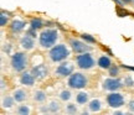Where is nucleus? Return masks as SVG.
<instances>
[{
	"label": "nucleus",
	"mask_w": 134,
	"mask_h": 115,
	"mask_svg": "<svg viewBox=\"0 0 134 115\" xmlns=\"http://www.w3.org/2000/svg\"><path fill=\"white\" fill-rule=\"evenodd\" d=\"M57 38H58V34L56 30L53 29L43 30L41 35H40V45L43 48H50L56 43Z\"/></svg>",
	"instance_id": "1"
},
{
	"label": "nucleus",
	"mask_w": 134,
	"mask_h": 115,
	"mask_svg": "<svg viewBox=\"0 0 134 115\" xmlns=\"http://www.w3.org/2000/svg\"><path fill=\"white\" fill-rule=\"evenodd\" d=\"M68 56H70V51L65 45H57L50 51V58L53 62H61L63 59H66Z\"/></svg>",
	"instance_id": "2"
},
{
	"label": "nucleus",
	"mask_w": 134,
	"mask_h": 115,
	"mask_svg": "<svg viewBox=\"0 0 134 115\" xmlns=\"http://www.w3.org/2000/svg\"><path fill=\"white\" fill-rule=\"evenodd\" d=\"M11 66L16 72H23L27 66V56L24 52H16L11 56Z\"/></svg>",
	"instance_id": "3"
},
{
	"label": "nucleus",
	"mask_w": 134,
	"mask_h": 115,
	"mask_svg": "<svg viewBox=\"0 0 134 115\" xmlns=\"http://www.w3.org/2000/svg\"><path fill=\"white\" fill-rule=\"evenodd\" d=\"M87 78L82 73H73L68 78V86L73 89H82L87 86Z\"/></svg>",
	"instance_id": "4"
},
{
	"label": "nucleus",
	"mask_w": 134,
	"mask_h": 115,
	"mask_svg": "<svg viewBox=\"0 0 134 115\" xmlns=\"http://www.w3.org/2000/svg\"><path fill=\"white\" fill-rule=\"evenodd\" d=\"M76 61H77V66L81 68V69H91V68L96 64L93 57H92L88 52L81 53L80 56H77Z\"/></svg>",
	"instance_id": "5"
},
{
	"label": "nucleus",
	"mask_w": 134,
	"mask_h": 115,
	"mask_svg": "<svg viewBox=\"0 0 134 115\" xmlns=\"http://www.w3.org/2000/svg\"><path fill=\"white\" fill-rule=\"evenodd\" d=\"M107 103L110 108H120L124 105V98L119 93H110L107 95Z\"/></svg>",
	"instance_id": "6"
},
{
	"label": "nucleus",
	"mask_w": 134,
	"mask_h": 115,
	"mask_svg": "<svg viewBox=\"0 0 134 115\" xmlns=\"http://www.w3.org/2000/svg\"><path fill=\"white\" fill-rule=\"evenodd\" d=\"M70 45H71L72 50L76 53H86V52H90L92 50L91 46H88L87 43L82 42V41H78V40H71Z\"/></svg>",
	"instance_id": "7"
},
{
	"label": "nucleus",
	"mask_w": 134,
	"mask_h": 115,
	"mask_svg": "<svg viewBox=\"0 0 134 115\" xmlns=\"http://www.w3.org/2000/svg\"><path fill=\"white\" fill-rule=\"evenodd\" d=\"M123 87L122 84V82L119 79H117V78H108V79H105L103 82V88H104L105 90H110V92H115L120 89Z\"/></svg>",
	"instance_id": "8"
},
{
	"label": "nucleus",
	"mask_w": 134,
	"mask_h": 115,
	"mask_svg": "<svg viewBox=\"0 0 134 115\" xmlns=\"http://www.w3.org/2000/svg\"><path fill=\"white\" fill-rule=\"evenodd\" d=\"M31 73H32V76L37 79V81H41L43 78H46L48 74V71L47 68L42 66V64H40V66H36V67H34L31 69Z\"/></svg>",
	"instance_id": "9"
},
{
	"label": "nucleus",
	"mask_w": 134,
	"mask_h": 115,
	"mask_svg": "<svg viewBox=\"0 0 134 115\" xmlns=\"http://www.w3.org/2000/svg\"><path fill=\"white\" fill-rule=\"evenodd\" d=\"M72 72H73V66H72L71 63H62L56 69V74H58V76H61V77L70 76V74H72Z\"/></svg>",
	"instance_id": "10"
},
{
	"label": "nucleus",
	"mask_w": 134,
	"mask_h": 115,
	"mask_svg": "<svg viewBox=\"0 0 134 115\" xmlns=\"http://www.w3.org/2000/svg\"><path fill=\"white\" fill-rule=\"evenodd\" d=\"M20 45H21V47L25 48V50H32L34 46H35V42H34V37L29 36V35H26L24 37L20 40Z\"/></svg>",
	"instance_id": "11"
},
{
	"label": "nucleus",
	"mask_w": 134,
	"mask_h": 115,
	"mask_svg": "<svg viewBox=\"0 0 134 115\" xmlns=\"http://www.w3.org/2000/svg\"><path fill=\"white\" fill-rule=\"evenodd\" d=\"M24 29H25V22L21 21V20H14V21L11 22V25H10V30H11V32H14V34H19V32H21Z\"/></svg>",
	"instance_id": "12"
},
{
	"label": "nucleus",
	"mask_w": 134,
	"mask_h": 115,
	"mask_svg": "<svg viewBox=\"0 0 134 115\" xmlns=\"http://www.w3.org/2000/svg\"><path fill=\"white\" fill-rule=\"evenodd\" d=\"M35 79H36V78L32 76V73H24L23 76L20 77V82H21L24 86H34Z\"/></svg>",
	"instance_id": "13"
},
{
	"label": "nucleus",
	"mask_w": 134,
	"mask_h": 115,
	"mask_svg": "<svg viewBox=\"0 0 134 115\" xmlns=\"http://www.w3.org/2000/svg\"><path fill=\"white\" fill-rule=\"evenodd\" d=\"M98 66L103 69H109V67L112 66V62H110V58L107 57V56H102L98 59Z\"/></svg>",
	"instance_id": "14"
},
{
	"label": "nucleus",
	"mask_w": 134,
	"mask_h": 115,
	"mask_svg": "<svg viewBox=\"0 0 134 115\" xmlns=\"http://www.w3.org/2000/svg\"><path fill=\"white\" fill-rule=\"evenodd\" d=\"M14 99L15 101H24L26 99V93H25L23 89H18V90L14 92Z\"/></svg>",
	"instance_id": "15"
},
{
	"label": "nucleus",
	"mask_w": 134,
	"mask_h": 115,
	"mask_svg": "<svg viewBox=\"0 0 134 115\" xmlns=\"http://www.w3.org/2000/svg\"><path fill=\"white\" fill-rule=\"evenodd\" d=\"M30 26H31V29H34V30H38V29H41V27L43 26V22H42V20L40 19V17H35V19L31 20Z\"/></svg>",
	"instance_id": "16"
},
{
	"label": "nucleus",
	"mask_w": 134,
	"mask_h": 115,
	"mask_svg": "<svg viewBox=\"0 0 134 115\" xmlns=\"http://www.w3.org/2000/svg\"><path fill=\"white\" fill-rule=\"evenodd\" d=\"M76 100L78 104H86L87 101H88V94L85 93V92H81V93H78L76 96Z\"/></svg>",
	"instance_id": "17"
},
{
	"label": "nucleus",
	"mask_w": 134,
	"mask_h": 115,
	"mask_svg": "<svg viewBox=\"0 0 134 115\" xmlns=\"http://www.w3.org/2000/svg\"><path fill=\"white\" fill-rule=\"evenodd\" d=\"M90 110L91 111H99L100 110V101L98 99H93V100L90 103Z\"/></svg>",
	"instance_id": "18"
},
{
	"label": "nucleus",
	"mask_w": 134,
	"mask_h": 115,
	"mask_svg": "<svg viewBox=\"0 0 134 115\" xmlns=\"http://www.w3.org/2000/svg\"><path fill=\"white\" fill-rule=\"evenodd\" d=\"M34 99H35L36 101H43L45 99H46V94H45L42 90H37V92H35Z\"/></svg>",
	"instance_id": "19"
},
{
	"label": "nucleus",
	"mask_w": 134,
	"mask_h": 115,
	"mask_svg": "<svg viewBox=\"0 0 134 115\" xmlns=\"http://www.w3.org/2000/svg\"><path fill=\"white\" fill-rule=\"evenodd\" d=\"M14 98H11V96H6L4 98V100H3V106L4 108H11L13 104H14Z\"/></svg>",
	"instance_id": "20"
},
{
	"label": "nucleus",
	"mask_w": 134,
	"mask_h": 115,
	"mask_svg": "<svg viewBox=\"0 0 134 115\" xmlns=\"http://www.w3.org/2000/svg\"><path fill=\"white\" fill-rule=\"evenodd\" d=\"M18 114L19 115H29L30 109L26 105H20L19 108H18Z\"/></svg>",
	"instance_id": "21"
},
{
	"label": "nucleus",
	"mask_w": 134,
	"mask_h": 115,
	"mask_svg": "<svg viewBox=\"0 0 134 115\" xmlns=\"http://www.w3.org/2000/svg\"><path fill=\"white\" fill-rule=\"evenodd\" d=\"M81 37H82V40H85L88 43H96V38L93 37V36H91L90 34H82Z\"/></svg>",
	"instance_id": "22"
},
{
	"label": "nucleus",
	"mask_w": 134,
	"mask_h": 115,
	"mask_svg": "<svg viewBox=\"0 0 134 115\" xmlns=\"http://www.w3.org/2000/svg\"><path fill=\"white\" fill-rule=\"evenodd\" d=\"M48 110L51 111V113H56V111H58L60 110V104L56 103V101H52V103L50 104V106H48Z\"/></svg>",
	"instance_id": "23"
},
{
	"label": "nucleus",
	"mask_w": 134,
	"mask_h": 115,
	"mask_svg": "<svg viewBox=\"0 0 134 115\" xmlns=\"http://www.w3.org/2000/svg\"><path fill=\"white\" fill-rule=\"evenodd\" d=\"M118 73H119V67H118V66H110L109 67V76L115 77V76H118Z\"/></svg>",
	"instance_id": "24"
},
{
	"label": "nucleus",
	"mask_w": 134,
	"mask_h": 115,
	"mask_svg": "<svg viewBox=\"0 0 134 115\" xmlns=\"http://www.w3.org/2000/svg\"><path fill=\"white\" fill-rule=\"evenodd\" d=\"M8 20H9V17L5 15L4 11H1V16H0V26H1V27H4L5 25L8 24Z\"/></svg>",
	"instance_id": "25"
},
{
	"label": "nucleus",
	"mask_w": 134,
	"mask_h": 115,
	"mask_svg": "<svg viewBox=\"0 0 134 115\" xmlns=\"http://www.w3.org/2000/svg\"><path fill=\"white\" fill-rule=\"evenodd\" d=\"M60 98H61L62 100H70V98H71V93H70V90H62L61 92V94H60Z\"/></svg>",
	"instance_id": "26"
},
{
	"label": "nucleus",
	"mask_w": 134,
	"mask_h": 115,
	"mask_svg": "<svg viewBox=\"0 0 134 115\" xmlns=\"http://www.w3.org/2000/svg\"><path fill=\"white\" fill-rule=\"evenodd\" d=\"M66 111L68 113V114H76V113H77L76 105H75V104H68V105H67Z\"/></svg>",
	"instance_id": "27"
},
{
	"label": "nucleus",
	"mask_w": 134,
	"mask_h": 115,
	"mask_svg": "<svg viewBox=\"0 0 134 115\" xmlns=\"http://www.w3.org/2000/svg\"><path fill=\"white\" fill-rule=\"evenodd\" d=\"M124 84L127 87H133L134 86V82H133V79L130 78V77H125V79H124Z\"/></svg>",
	"instance_id": "28"
},
{
	"label": "nucleus",
	"mask_w": 134,
	"mask_h": 115,
	"mask_svg": "<svg viewBox=\"0 0 134 115\" xmlns=\"http://www.w3.org/2000/svg\"><path fill=\"white\" fill-rule=\"evenodd\" d=\"M35 31H36V30H34V29H30L29 31H27V32H26V35H29V36H31V37H36V34H35Z\"/></svg>",
	"instance_id": "29"
},
{
	"label": "nucleus",
	"mask_w": 134,
	"mask_h": 115,
	"mask_svg": "<svg viewBox=\"0 0 134 115\" xmlns=\"http://www.w3.org/2000/svg\"><path fill=\"white\" fill-rule=\"evenodd\" d=\"M3 50H4V52L9 53L10 50H11V45H9V43H8V45H4V48H3Z\"/></svg>",
	"instance_id": "30"
},
{
	"label": "nucleus",
	"mask_w": 134,
	"mask_h": 115,
	"mask_svg": "<svg viewBox=\"0 0 134 115\" xmlns=\"http://www.w3.org/2000/svg\"><path fill=\"white\" fill-rule=\"evenodd\" d=\"M120 67L124 68V69H128V71H132V72H134V67H130V66H127V64H120Z\"/></svg>",
	"instance_id": "31"
},
{
	"label": "nucleus",
	"mask_w": 134,
	"mask_h": 115,
	"mask_svg": "<svg viewBox=\"0 0 134 115\" xmlns=\"http://www.w3.org/2000/svg\"><path fill=\"white\" fill-rule=\"evenodd\" d=\"M130 111H134V100H130L129 101V105H128Z\"/></svg>",
	"instance_id": "32"
},
{
	"label": "nucleus",
	"mask_w": 134,
	"mask_h": 115,
	"mask_svg": "<svg viewBox=\"0 0 134 115\" xmlns=\"http://www.w3.org/2000/svg\"><path fill=\"white\" fill-rule=\"evenodd\" d=\"M4 88H5V82L1 81V89H4Z\"/></svg>",
	"instance_id": "33"
},
{
	"label": "nucleus",
	"mask_w": 134,
	"mask_h": 115,
	"mask_svg": "<svg viewBox=\"0 0 134 115\" xmlns=\"http://www.w3.org/2000/svg\"><path fill=\"white\" fill-rule=\"evenodd\" d=\"M130 1H132V0H122V3H125V4H128Z\"/></svg>",
	"instance_id": "34"
},
{
	"label": "nucleus",
	"mask_w": 134,
	"mask_h": 115,
	"mask_svg": "<svg viewBox=\"0 0 134 115\" xmlns=\"http://www.w3.org/2000/svg\"><path fill=\"white\" fill-rule=\"evenodd\" d=\"M133 1H134V0H133Z\"/></svg>",
	"instance_id": "35"
}]
</instances>
